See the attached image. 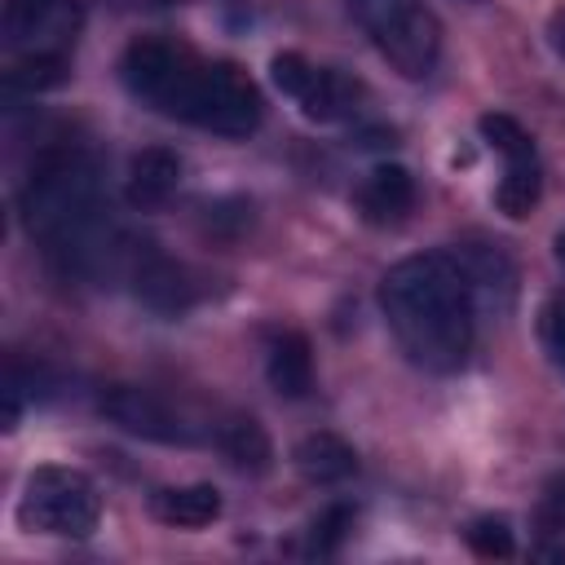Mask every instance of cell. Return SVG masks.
<instances>
[{
	"mask_svg": "<svg viewBox=\"0 0 565 565\" xmlns=\"http://www.w3.org/2000/svg\"><path fill=\"white\" fill-rule=\"evenodd\" d=\"M380 313L402 353L433 375L468 362L477 340V291L455 252H415L380 278Z\"/></svg>",
	"mask_w": 565,
	"mask_h": 565,
	"instance_id": "cell-3",
	"label": "cell"
},
{
	"mask_svg": "<svg viewBox=\"0 0 565 565\" xmlns=\"http://www.w3.org/2000/svg\"><path fill=\"white\" fill-rule=\"evenodd\" d=\"M119 79L141 106L216 137H252L265 119V97L243 66L163 35H137L119 57Z\"/></svg>",
	"mask_w": 565,
	"mask_h": 565,
	"instance_id": "cell-2",
	"label": "cell"
},
{
	"mask_svg": "<svg viewBox=\"0 0 565 565\" xmlns=\"http://www.w3.org/2000/svg\"><path fill=\"white\" fill-rule=\"evenodd\" d=\"M265 380L278 397H309L313 388V349L300 331H282L269 340V353H265Z\"/></svg>",
	"mask_w": 565,
	"mask_h": 565,
	"instance_id": "cell-13",
	"label": "cell"
},
{
	"mask_svg": "<svg viewBox=\"0 0 565 565\" xmlns=\"http://www.w3.org/2000/svg\"><path fill=\"white\" fill-rule=\"evenodd\" d=\"M119 274L132 282V296H137L146 309L163 313V318H177V313H185V309L199 300L194 274H190L181 260H172L168 252H159L150 238H137V234H132Z\"/></svg>",
	"mask_w": 565,
	"mask_h": 565,
	"instance_id": "cell-10",
	"label": "cell"
},
{
	"mask_svg": "<svg viewBox=\"0 0 565 565\" xmlns=\"http://www.w3.org/2000/svg\"><path fill=\"white\" fill-rule=\"evenodd\" d=\"M556 256H561V265H565V234L556 238Z\"/></svg>",
	"mask_w": 565,
	"mask_h": 565,
	"instance_id": "cell-22",
	"label": "cell"
},
{
	"mask_svg": "<svg viewBox=\"0 0 565 565\" xmlns=\"http://www.w3.org/2000/svg\"><path fill=\"white\" fill-rule=\"evenodd\" d=\"M102 521L97 481L66 463H44L26 477L18 499V525L49 539H88Z\"/></svg>",
	"mask_w": 565,
	"mask_h": 565,
	"instance_id": "cell-5",
	"label": "cell"
},
{
	"mask_svg": "<svg viewBox=\"0 0 565 565\" xmlns=\"http://www.w3.org/2000/svg\"><path fill=\"white\" fill-rule=\"evenodd\" d=\"M269 75H274L278 93L291 97L300 106V115L313 119V124L353 119L362 110V102H366V88L353 75H344L335 66H318V62H309L300 53H278L269 62Z\"/></svg>",
	"mask_w": 565,
	"mask_h": 565,
	"instance_id": "cell-7",
	"label": "cell"
},
{
	"mask_svg": "<svg viewBox=\"0 0 565 565\" xmlns=\"http://www.w3.org/2000/svg\"><path fill=\"white\" fill-rule=\"evenodd\" d=\"M150 512L163 525L177 530H203L221 516V490L207 481H190V486H163L150 494Z\"/></svg>",
	"mask_w": 565,
	"mask_h": 565,
	"instance_id": "cell-14",
	"label": "cell"
},
{
	"mask_svg": "<svg viewBox=\"0 0 565 565\" xmlns=\"http://www.w3.org/2000/svg\"><path fill=\"white\" fill-rule=\"evenodd\" d=\"M181 172H185V163H181L177 150H168V146H146V150H137L132 163H128V203H132L137 212L163 207V203L177 194Z\"/></svg>",
	"mask_w": 565,
	"mask_h": 565,
	"instance_id": "cell-12",
	"label": "cell"
},
{
	"mask_svg": "<svg viewBox=\"0 0 565 565\" xmlns=\"http://www.w3.org/2000/svg\"><path fill=\"white\" fill-rule=\"evenodd\" d=\"M547 40H552V49L565 57V4L552 13V22H547Z\"/></svg>",
	"mask_w": 565,
	"mask_h": 565,
	"instance_id": "cell-21",
	"label": "cell"
},
{
	"mask_svg": "<svg viewBox=\"0 0 565 565\" xmlns=\"http://www.w3.org/2000/svg\"><path fill=\"white\" fill-rule=\"evenodd\" d=\"M547 344H552L556 362H565V309H556V313L547 318Z\"/></svg>",
	"mask_w": 565,
	"mask_h": 565,
	"instance_id": "cell-20",
	"label": "cell"
},
{
	"mask_svg": "<svg viewBox=\"0 0 565 565\" xmlns=\"http://www.w3.org/2000/svg\"><path fill=\"white\" fill-rule=\"evenodd\" d=\"M543 521H547L552 530H565V481H556V486L547 490V499H543Z\"/></svg>",
	"mask_w": 565,
	"mask_h": 565,
	"instance_id": "cell-19",
	"label": "cell"
},
{
	"mask_svg": "<svg viewBox=\"0 0 565 565\" xmlns=\"http://www.w3.org/2000/svg\"><path fill=\"white\" fill-rule=\"evenodd\" d=\"M102 411L150 441H168V446H194V441H212L216 424H199L194 415H185L181 406H172L168 397H159L154 388H137V384H115L110 393H102Z\"/></svg>",
	"mask_w": 565,
	"mask_h": 565,
	"instance_id": "cell-9",
	"label": "cell"
},
{
	"mask_svg": "<svg viewBox=\"0 0 565 565\" xmlns=\"http://www.w3.org/2000/svg\"><path fill=\"white\" fill-rule=\"evenodd\" d=\"M353 203L366 225H402L415 207V177L402 163H375L362 177Z\"/></svg>",
	"mask_w": 565,
	"mask_h": 565,
	"instance_id": "cell-11",
	"label": "cell"
},
{
	"mask_svg": "<svg viewBox=\"0 0 565 565\" xmlns=\"http://www.w3.org/2000/svg\"><path fill=\"white\" fill-rule=\"evenodd\" d=\"M79 35V0H4V49L13 57L9 93H40L66 79Z\"/></svg>",
	"mask_w": 565,
	"mask_h": 565,
	"instance_id": "cell-4",
	"label": "cell"
},
{
	"mask_svg": "<svg viewBox=\"0 0 565 565\" xmlns=\"http://www.w3.org/2000/svg\"><path fill=\"white\" fill-rule=\"evenodd\" d=\"M463 539H468V547H472L477 556H486V561H503V556L516 552V539H512V530H508L503 516H477Z\"/></svg>",
	"mask_w": 565,
	"mask_h": 565,
	"instance_id": "cell-17",
	"label": "cell"
},
{
	"mask_svg": "<svg viewBox=\"0 0 565 565\" xmlns=\"http://www.w3.org/2000/svg\"><path fill=\"white\" fill-rule=\"evenodd\" d=\"M349 530H353V508H349V503H331V508L309 525V552L331 556V552L344 543Z\"/></svg>",
	"mask_w": 565,
	"mask_h": 565,
	"instance_id": "cell-18",
	"label": "cell"
},
{
	"mask_svg": "<svg viewBox=\"0 0 565 565\" xmlns=\"http://www.w3.org/2000/svg\"><path fill=\"white\" fill-rule=\"evenodd\" d=\"M380 57L406 79L433 75L441 57V22L424 0H344Z\"/></svg>",
	"mask_w": 565,
	"mask_h": 565,
	"instance_id": "cell-6",
	"label": "cell"
},
{
	"mask_svg": "<svg viewBox=\"0 0 565 565\" xmlns=\"http://www.w3.org/2000/svg\"><path fill=\"white\" fill-rule=\"evenodd\" d=\"M481 137L490 150L503 154V177L494 185V207L512 221L530 216L539 194H543V163L534 150V137L512 119V115H481Z\"/></svg>",
	"mask_w": 565,
	"mask_h": 565,
	"instance_id": "cell-8",
	"label": "cell"
},
{
	"mask_svg": "<svg viewBox=\"0 0 565 565\" xmlns=\"http://www.w3.org/2000/svg\"><path fill=\"white\" fill-rule=\"evenodd\" d=\"M291 459L309 486H340L358 472V450L335 433H309Z\"/></svg>",
	"mask_w": 565,
	"mask_h": 565,
	"instance_id": "cell-15",
	"label": "cell"
},
{
	"mask_svg": "<svg viewBox=\"0 0 565 565\" xmlns=\"http://www.w3.org/2000/svg\"><path fill=\"white\" fill-rule=\"evenodd\" d=\"M212 446L243 472H265L269 459H274V446H269V433L260 428V419L252 415H234L225 424H216V437Z\"/></svg>",
	"mask_w": 565,
	"mask_h": 565,
	"instance_id": "cell-16",
	"label": "cell"
},
{
	"mask_svg": "<svg viewBox=\"0 0 565 565\" xmlns=\"http://www.w3.org/2000/svg\"><path fill=\"white\" fill-rule=\"evenodd\" d=\"M22 230L40 243V252L75 278L124 269L132 234L115 225L102 163L84 146H49L35 154L22 190H18Z\"/></svg>",
	"mask_w": 565,
	"mask_h": 565,
	"instance_id": "cell-1",
	"label": "cell"
}]
</instances>
